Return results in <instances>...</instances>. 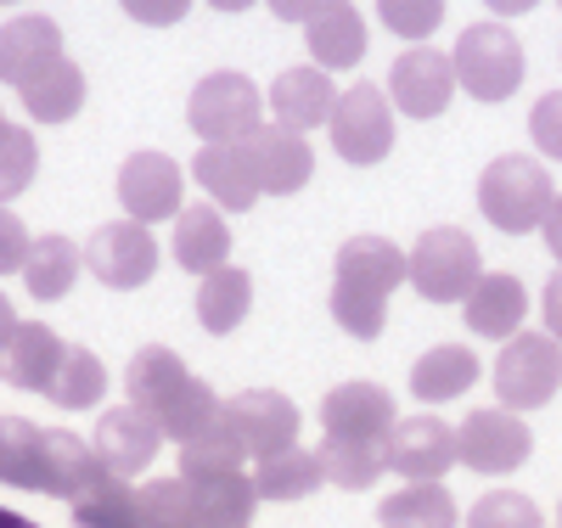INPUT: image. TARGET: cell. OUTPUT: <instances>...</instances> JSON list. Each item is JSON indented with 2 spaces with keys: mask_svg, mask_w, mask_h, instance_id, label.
<instances>
[{
  "mask_svg": "<svg viewBox=\"0 0 562 528\" xmlns=\"http://www.w3.org/2000/svg\"><path fill=\"white\" fill-rule=\"evenodd\" d=\"M557 203V186H551V169L529 153H501L495 164H484L479 175V214L506 231V236H529L546 225Z\"/></svg>",
  "mask_w": 562,
  "mask_h": 528,
  "instance_id": "1",
  "label": "cell"
},
{
  "mask_svg": "<svg viewBox=\"0 0 562 528\" xmlns=\"http://www.w3.org/2000/svg\"><path fill=\"white\" fill-rule=\"evenodd\" d=\"M405 281L428 304H467L473 287L484 281V254L461 225H434L416 236V248L405 254Z\"/></svg>",
  "mask_w": 562,
  "mask_h": 528,
  "instance_id": "2",
  "label": "cell"
},
{
  "mask_svg": "<svg viewBox=\"0 0 562 528\" xmlns=\"http://www.w3.org/2000/svg\"><path fill=\"white\" fill-rule=\"evenodd\" d=\"M186 124L203 135V147H248L265 130V96L248 74H203L186 102Z\"/></svg>",
  "mask_w": 562,
  "mask_h": 528,
  "instance_id": "3",
  "label": "cell"
},
{
  "mask_svg": "<svg viewBox=\"0 0 562 528\" xmlns=\"http://www.w3.org/2000/svg\"><path fill=\"white\" fill-rule=\"evenodd\" d=\"M456 85L473 96V102H506L524 85V45L512 29L501 23H473L456 34Z\"/></svg>",
  "mask_w": 562,
  "mask_h": 528,
  "instance_id": "4",
  "label": "cell"
},
{
  "mask_svg": "<svg viewBox=\"0 0 562 528\" xmlns=\"http://www.w3.org/2000/svg\"><path fill=\"white\" fill-rule=\"evenodd\" d=\"M562 389V344L546 332H518L495 355V405L506 411H540Z\"/></svg>",
  "mask_w": 562,
  "mask_h": 528,
  "instance_id": "5",
  "label": "cell"
},
{
  "mask_svg": "<svg viewBox=\"0 0 562 528\" xmlns=\"http://www.w3.org/2000/svg\"><path fill=\"white\" fill-rule=\"evenodd\" d=\"M333 153L355 169H371L394 153V102L383 85H349L333 108Z\"/></svg>",
  "mask_w": 562,
  "mask_h": 528,
  "instance_id": "6",
  "label": "cell"
},
{
  "mask_svg": "<svg viewBox=\"0 0 562 528\" xmlns=\"http://www.w3.org/2000/svg\"><path fill=\"white\" fill-rule=\"evenodd\" d=\"M535 450V434H529V422L518 411H506V405H490V411H473L461 427H456V461L461 467H473L484 478H506V472H518Z\"/></svg>",
  "mask_w": 562,
  "mask_h": 528,
  "instance_id": "7",
  "label": "cell"
},
{
  "mask_svg": "<svg viewBox=\"0 0 562 528\" xmlns=\"http://www.w3.org/2000/svg\"><path fill=\"white\" fill-rule=\"evenodd\" d=\"M85 270L97 276L113 293H135L158 276V243H153V225H135V220H108L90 231L85 243Z\"/></svg>",
  "mask_w": 562,
  "mask_h": 528,
  "instance_id": "8",
  "label": "cell"
},
{
  "mask_svg": "<svg viewBox=\"0 0 562 528\" xmlns=\"http://www.w3.org/2000/svg\"><path fill=\"white\" fill-rule=\"evenodd\" d=\"M220 422L237 434V445L248 450V461H270L281 450L299 445V405L276 389H248V394H231L220 405Z\"/></svg>",
  "mask_w": 562,
  "mask_h": 528,
  "instance_id": "9",
  "label": "cell"
},
{
  "mask_svg": "<svg viewBox=\"0 0 562 528\" xmlns=\"http://www.w3.org/2000/svg\"><path fill=\"white\" fill-rule=\"evenodd\" d=\"M119 209L135 225H158V220H180L186 209V175L169 153H130L119 169Z\"/></svg>",
  "mask_w": 562,
  "mask_h": 528,
  "instance_id": "10",
  "label": "cell"
},
{
  "mask_svg": "<svg viewBox=\"0 0 562 528\" xmlns=\"http://www.w3.org/2000/svg\"><path fill=\"white\" fill-rule=\"evenodd\" d=\"M456 63L434 45H411V52L389 68V102L405 119H439L456 96Z\"/></svg>",
  "mask_w": 562,
  "mask_h": 528,
  "instance_id": "11",
  "label": "cell"
},
{
  "mask_svg": "<svg viewBox=\"0 0 562 528\" xmlns=\"http://www.w3.org/2000/svg\"><path fill=\"white\" fill-rule=\"evenodd\" d=\"M383 450H389V472L411 478V484H439V478L456 467V427L422 411V416L394 422Z\"/></svg>",
  "mask_w": 562,
  "mask_h": 528,
  "instance_id": "12",
  "label": "cell"
},
{
  "mask_svg": "<svg viewBox=\"0 0 562 528\" xmlns=\"http://www.w3.org/2000/svg\"><path fill=\"white\" fill-rule=\"evenodd\" d=\"M108 484H124L102 467V456L90 450L79 434H63V427H45V472H40V495H57L68 506L102 495Z\"/></svg>",
  "mask_w": 562,
  "mask_h": 528,
  "instance_id": "13",
  "label": "cell"
},
{
  "mask_svg": "<svg viewBox=\"0 0 562 528\" xmlns=\"http://www.w3.org/2000/svg\"><path fill=\"white\" fill-rule=\"evenodd\" d=\"M90 450L102 456V467L113 478H135V472H147L153 456L164 450V427L140 405H113V411H102L97 434H90Z\"/></svg>",
  "mask_w": 562,
  "mask_h": 528,
  "instance_id": "14",
  "label": "cell"
},
{
  "mask_svg": "<svg viewBox=\"0 0 562 528\" xmlns=\"http://www.w3.org/2000/svg\"><path fill=\"white\" fill-rule=\"evenodd\" d=\"M394 394L378 389V382H344V389H333L321 400V427L326 439H389L394 434Z\"/></svg>",
  "mask_w": 562,
  "mask_h": 528,
  "instance_id": "15",
  "label": "cell"
},
{
  "mask_svg": "<svg viewBox=\"0 0 562 528\" xmlns=\"http://www.w3.org/2000/svg\"><path fill=\"white\" fill-rule=\"evenodd\" d=\"M338 85L326 68L304 63V68H281L276 85H270V113L281 130H293V135H310L315 124H333V108H338Z\"/></svg>",
  "mask_w": 562,
  "mask_h": 528,
  "instance_id": "16",
  "label": "cell"
},
{
  "mask_svg": "<svg viewBox=\"0 0 562 528\" xmlns=\"http://www.w3.org/2000/svg\"><path fill=\"white\" fill-rule=\"evenodd\" d=\"M248 158H254V175H259L265 198H293V191H304L310 175H315L310 141L293 135V130H281V124H265V130L248 141Z\"/></svg>",
  "mask_w": 562,
  "mask_h": 528,
  "instance_id": "17",
  "label": "cell"
},
{
  "mask_svg": "<svg viewBox=\"0 0 562 528\" xmlns=\"http://www.w3.org/2000/svg\"><path fill=\"white\" fill-rule=\"evenodd\" d=\"M63 57V29L45 12H23L12 23H0V85H29L40 68H52Z\"/></svg>",
  "mask_w": 562,
  "mask_h": 528,
  "instance_id": "18",
  "label": "cell"
},
{
  "mask_svg": "<svg viewBox=\"0 0 562 528\" xmlns=\"http://www.w3.org/2000/svg\"><path fill=\"white\" fill-rule=\"evenodd\" d=\"M467 315V332H479L490 344H506L524 332V315H529V287L506 270H484V281L473 287V299L461 304Z\"/></svg>",
  "mask_w": 562,
  "mask_h": 528,
  "instance_id": "19",
  "label": "cell"
},
{
  "mask_svg": "<svg viewBox=\"0 0 562 528\" xmlns=\"http://www.w3.org/2000/svg\"><path fill=\"white\" fill-rule=\"evenodd\" d=\"M192 180L209 191V203L225 209V214H243V209H254L265 198L248 147H203L192 158Z\"/></svg>",
  "mask_w": 562,
  "mask_h": 528,
  "instance_id": "20",
  "label": "cell"
},
{
  "mask_svg": "<svg viewBox=\"0 0 562 528\" xmlns=\"http://www.w3.org/2000/svg\"><path fill=\"white\" fill-rule=\"evenodd\" d=\"M63 355H68V344L57 338L52 326H45V321H23L18 338H12V349L0 355V377H7L12 389L52 394V382H57V371H63Z\"/></svg>",
  "mask_w": 562,
  "mask_h": 528,
  "instance_id": "21",
  "label": "cell"
},
{
  "mask_svg": "<svg viewBox=\"0 0 562 528\" xmlns=\"http://www.w3.org/2000/svg\"><path fill=\"white\" fill-rule=\"evenodd\" d=\"M405 281V248L389 243V236H349L338 248V287H360V293L389 299L394 287Z\"/></svg>",
  "mask_w": 562,
  "mask_h": 528,
  "instance_id": "22",
  "label": "cell"
},
{
  "mask_svg": "<svg viewBox=\"0 0 562 528\" xmlns=\"http://www.w3.org/2000/svg\"><path fill=\"white\" fill-rule=\"evenodd\" d=\"M186 382H192V371H186L180 355L164 349V344L135 349L130 366H124V394H130V405H140L147 416H164V411L175 405V394L186 389Z\"/></svg>",
  "mask_w": 562,
  "mask_h": 528,
  "instance_id": "23",
  "label": "cell"
},
{
  "mask_svg": "<svg viewBox=\"0 0 562 528\" xmlns=\"http://www.w3.org/2000/svg\"><path fill=\"white\" fill-rule=\"evenodd\" d=\"M479 377H484V366H479L473 349L467 344H439V349H428L411 366V394L422 405H450L467 389H479Z\"/></svg>",
  "mask_w": 562,
  "mask_h": 528,
  "instance_id": "24",
  "label": "cell"
},
{
  "mask_svg": "<svg viewBox=\"0 0 562 528\" xmlns=\"http://www.w3.org/2000/svg\"><path fill=\"white\" fill-rule=\"evenodd\" d=\"M304 40H310V57H315V68H326V74H349V68H360V57H366V23H360V7L355 0H333L310 29H304Z\"/></svg>",
  "mask_w": 562,
  "mask_h": 528,
  "instance_id": "25",
  "label": "cell"
},
{
  "mask_svg": "<svg viewBox=\"0 0 562 528\" xmlns=\"http://www.w3.org/2000/svg\"><path fill=\"white\" fill-rule=\"evenodd\" d=\"M169 254H175V265L180 270H192L198 281L203 276H214V270H225L231 259V231H225V214L209 203V209H180V220H175V243H169Z\"/></svg>",
  "mask_w": 562,
  "mask_h": 528,
  "instance_id": "26",
  "label": "cell"
},
{
  "mask_svg": "<svg viewBox=\"0 0 562 528\" xmlns=\"http://www.w3.org/2000/svg\"><path fill=\"white\" fill-rule=\"evenodd\" d=\"M192 490V512H198V528H248L254 523V506H259V490L248 472H225V478H186Z\"/></svg>",
  "mask_w": 562,
  "mask_h": 528,
  "instance_id": "27",
  "label": "cell"
},
{
  "mask_svg": "<svg viewBox=\"0 0 562 528\" xmlns=\"http://www.w3.org/2000/svg\"><path fill=\"white\" fill-rule=\"evenodd\" d=\"M79 270H85V248L52 231V236H34L29 265H23V287H29V299L57 304V299H68V293H74Z\"/></svg>",
  "mask_w": 562,
  "mask_h": 528,
  "instance_id": "28",
  "label": "cell"
},
{
  "mask_svg": "<svg viewBox=\"0 0 562 528\" xmlns=\"http://www.w3.org/2000/svg\"><path fill=\"white\" fill-rule=\"evenodd\" d=\"M18 96H23V113L34 124H68L85 108V74H79V63L57 57L52 68H40Z\"/></svg>",
  "mask_w": 562,
  "mask_h": 528,
  "instance_id": "29",
  "label": "cell"
},
{
  "mask_svg": "<svg viewBox=\"0 0 562 528\" xmlns=\"http://www.w3.org/2000/svg\"><path fill=\"white\" fill-rule=\"evenodd\" d=\"M254 310V276L237 270V265H225L214 276L198 281V321L203 332H214V338H225V332H237Z\"/></svg>",
  "mask_w": 562,
  "mask_h": 528,
  "instance_id": "30",
  "label": "cell"
},
{
  "mask_svg": "<svg viewBox=\"0 0 562 528\" xmlns=\"http://www.w3.org/2000/svg\"><path fill=\"white\" fill-rule=\"evenodd\" d=\"M321 472H326V484H338V490H371L378 478L389 472V450L378 439H321Z\"/></svg>",
  "mask_w": 562,
  "mask_h": 528,
  "instance_id": "31",
  "label": "cell"
},
{
  "mask_svg": "<svg viewBox=\"0 0 562 528\" xmlns=\"http://www.w3.org/2000/svg\"><path fill=\"white\" fill-rule=\"evenodd\" d=\"M378 523L383 528H461V512L445 484H405L400 495L378 506Z\"/></svg>",
  "mask_w": 562,
  "mask_h": 528,
  "instance_id": "32",
  "label": "cell"
},
{
  "mask_svg": "<svg viewBox=\"0 0 562 528\" xmlns=\"http://www.w3.org/2000/svg\"><path fill=\"white\" fill-rule=\"evenodd\" d=\"M45 472V427L29 416H0V484L12 490H40Z\"/></svg>",
  "mask_w": 562,
  "mask_h": 528,
  "instance_id": "33",
  "label": "cell"
},
{
  "mask_svg": "<svg viewBox=\"0 0 562 528\" xmlns=\"http://www.w3.org/2000/svg\"><path fill=\"white\" fill-rule=\"evenodd\" d=\"M321 484H326L321 456H315V450H299V445L254 467V490H259V501H304V495H315Z\"/></svg>",
  "mask_w": 562,
  "mask_h": 528,
  "instance_id": "34",
  "label": "cell"
},
{
  "mask_svg": "<svg viewBox=\"0 0 562 528\" xmlns=\"http://www.w3.org/2000/svg\"><path fill=\"white\" fill-rule=\"evenodd\" d=\"M102 394H108V366L90 349L68 344L63 371H57V382H52V394H45V400H52L57 411H90V405H102Z\"/></svg>",
  "mask_w": 562,
  "mask_h": 528,
  "instance_id": "35",
  "label": "cell"
},
{
  "mask_svg": "<svg viewBox=\"0 0 562 528\" xmlns=\"http://www.w3.org/2000/svg\"><path fill=\"white\" fill-rule=\"evenodd\" d=\"M243 461H248V450L237 445V434H231L225 422H214L198 439L180 445V472L175 478H225V472H243Z\"/></svg>",
  "mask_w": 562,
  "mask_h": 528,
  "instance_id": "36",
  "label": "cell"
},
{
  "mask_svg": "<svg viewBox=\"0 0 562 528\" xmlns=\"http://www.w3.org/2000/svg\"><path fill=\"white\" fill-rule=\"evenodd\" d=\"M220 422V400H214V389L203 377H192L186 389L175 394V405L158 416V427H164V439H175V445H186V439H198L203 427H214Z\"/></svg>",
  "mask_w": 562,
  "mask_h": 528,
  "instance_id": "37",
  "label": "cell"
},
{
  "mask_svg": "<svg viewBox=\"0 0 562 528\" xmlns=\"http://www.w3.org/2000/svg\"><path fill=\"white\" fill-rule=\"evenodd\" d=\"M326 304H333V321L349 332V338H360V344H378V338H383V326H389V299L333 281V299H326Z\"/></svg>",
  "mask_w": 562,
  "mask_h": 528,
  "instance_id": "38",
  "label": "cell"
},
{
  "mask_svg": "<svg viewBox=\"0 0 562 528\" xmlns=\"http://www.w3.org/2000/svg\"><path fill=\"white\" fill-rule=\"evenodd\" d=\"M34 175H40V147H34V130L7 124V135H0V209H7L12 198H23V191L34 186Z\"/></svg>",
  "mask_w": 562,
  "mask_h": 528,
  "instance_id": "39",
  "label": "cell"
},
{
  "mask_svg": "<svg viewBox=\"0 0 562 528\" xmlns=\"http://www.w3.org/2000/svg\"><path fill=\"white\" fill-rule=\"evenodd\" d=\"M467 528H546V517L529 495L495 490V495H479V506L467 512Z\"/></svg>",
  "mask_w": 562,
  "mask_h": 528,
  "instance_id": "40",
  "label": "cell"
},
{
  "mask_svg": "<svg viewBox=\"0 0 562 528\" xmlns=\"http://www.w3.org/2000/svg\"><path fill=\"white\" fill-rule=\"evenodd\" d=\"M378 18L400 40H428L445 23V0H378Z\"/></svg>",
  "mask_w": 562,
  "mask_h": 528,
  "instance_id": "41",
  "label": "cell"
},
{
  "mask_svg": "<svg viewBox=\"0 0 562 528\" xmlns=\"http://www.w3.org/2000/svg\"><path fill=\"white\" fill-rule=\"evenodd\" d=\"M74 512H79L85 528H140V517H135V490H124V484H108L102 495L79 501Z\"/></svg>",
  "mask_w": 562,
  "mask_h": 528,
  "instance_id": "42",
  "label": "cell"
},
{
  "mask_svg": "<svg viewBox=\"0 0 562 528\" xmlns=\"http://www.w3.org/2000/svg\"><path fill=\"white\" fill-rule=\"evenodd\" d=\"M529 135H535V147H540V158L562 164V90L540 96V102L529 108Z\"/></svg>",
  "mask_w": 562,
  "mask_h": 528,
  "instance_id": "43",
  "label": "cell"
},
{
  "mask_svg": "<svg viewBox=\"0 0 562 528\" xmlns=\"http://www.w3.org/2000/svg\"><path fill=\"white\" fill-rule=\"evenodd\" d=\"M29 248H34L29 225H23L12 209H0V276H23V265H29Z\"/></svg>",
  "mask_w": 562,
  "mask_h": 528,
  "instance_id": "44",
  "label": "cell"
},
{
  "mask_svg": "<svg viewBox=\"0 0 562 528\" xmlns=\"http://www.w3.org/2000/svg\"><path fill=\"white\" fill-rule=\"evenodd\" d=\"M119 7L147 29H169V23H180L186 12H192V0H119Z\"/></svg>",
  "mask_w": 562,
  "mask_h": 528,
  "instance_id": "45",
  "label": "cell"
},
{
  "mask_svg": "<svg viewBox=\"0 0 562 528\" xmlns=\"http://www.w3.org/2000/svg\"><path fill=\"white\" fill-rule=\"evenodd\" d=\"M540 321H546V338L562 344V270L546 281V293H540Z\"/></svg>",
  "mask_w": 562,
  "mask_h": 528,
  "instance_id": "46",
  "label": "cell"
},
{
  "mask_svg": "<svg viewBox=\"0 0 562 528\" xmlns=\"http://www.w3.org/2000/svg\"><path fill=\"white\" fill-rule=\"evenodd\" d=\"M326 7H333V0H270V12H276L281 23H304V29H310Z\"/></svg>",
  "mask_w": 562,
  "mask_h": 528,
  "instance_id": "47",
  "label": "cell"
},
{
  "mask_svg": "<svg viewBox=\"0 0 562 528\" xmlns=\"http://www.w3.org/2000/svg\"><path fill=\"white\" fill-rule=\"evenodd\" d=\"M540 236H546V248H551V259L562 265V191H557V203H551V214H546Z\"/></svg>",
  "mask_w": 562,
  "mask_h": 528,
  "instance_id": "48",
  "label": "cell"
},
{
  "mask_svg": "<svg viewBox=\"0 0 562 528\" xmlns=\"http://www.w3.org/2000/svg\"><path fill=\"white\" fill-rule=\"evenodd\" d=\"M18 326H23V321H18V310H12V299H7V293H0V355H7V349H12V338H18Z\"/></svg>",
  "mask_w": 562,
  "mask_h": 528,
  "instance_id": "49",
  "label": "cell"
},
{
  "mask_svg": "<svg viewBox=\"0 0 562 528\" xmlns=\"http://www.w3.org/2000/svg\"><path fill=\"white\" fill-rule=\"evenodd\" d=\"M484 7L495 12V18H524V12H535L540 0H484Z\"/></svg>",
  "mask_w": 562,
  "mask_h": 528,
  "instance_id": "50",
  "label": "cell"
},
{
  "mask_svg": "<svg viewBox=\"0 0 562 528\" xmlns=\"http://www.w3.org/2000/svg\"><path fill=\"white\" fill-rule=\"evenodd\" d=\"M209 7H214V12H248L254 0H209Z\"/></svg>",
  "mask_w": 562,
  "mask_h": 528,
  "instance_id": "51",
  "label": "cell"
},
{
  "mask_svg": "<svg viewBox=\"0 0 562 528\" xmlns=\"http://www.w3.org/2000/svg\"><path fill=\"white\" fill-rule=\"evenodd\" d=\"M0 528H18V517H12V512H0Z\"/></svg>",
  "mask_w": 562,
  "mask_h": 528,
  "instance_id": "52",
  "label": "cell"
},
{
  "mask_svg": "<svg viewBox=\"0 0 562 528\" xmlns=\"http://www.w3.org/2000/svg\"><path fill=\"white\" fill-rule=\"evenodd\" d=\"M0 135H7V113H0Z\"/></svg>",
  "mask_w": 562,
  "mask_h": 528,
  "instance_id": "53",
  "label": "cell"
},
{
  "mask_svg": "<svg viewBox=\"0 0 562 528\" xmlns=\"http://www.w3.org/2000/svg\"><path fill=\"white\" fill-rule=\"evenodd\" d=\"M0 7H12V0H0Z\"/></svg>",
  "mask_w": 562,
  "mask_h": 528,
  "instance_id": "54",
  "label": "cell"
},
{
  "mask_svg": "<svg viewBox=\"0 0 562 528\" xmlns=\"http://www.w3.org/2000/svg\"><path fill=\"white\" fill-rule=\"evenodd\" d=\"M557 7H562V0H557Z\"/></svg>",
  "mask_w": 562,
  "mask_h": 528,
  "instance_id": "55",
  "label": "cell"
},
{
  "mask_svg": "<svg viewBox=\"0 0 562 528\" xmlns=\"http://www.w3.org/2000/svg\"><path fill=\"white\" fill-rule=\"evenodd\" d=\"M557 517H562V512H557Z\"/></svg>",
  "mask_w": 562,
  "mask_h": 528,
  "instance_id": "56",
  "label": "cell"
}]
</instances>
